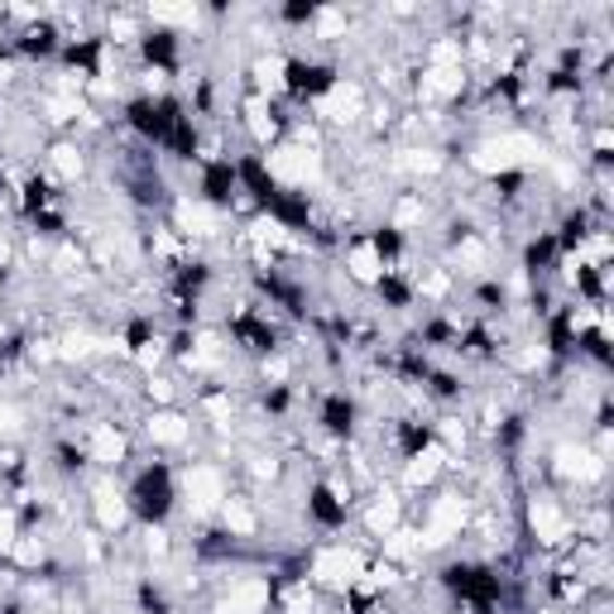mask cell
Here are the masks:
<instances>
[{
  "mask_svg": "<svg viewBox=\"0 0 614 614\" xmlns=\"http://www.w3.org/2000/svg\"><path fill=\"white\" fill-rule=\"evenodd\" d=\"M10 557H15V566H25V572H34V566L49 562V538H39V532H20L15 548H10Z\"/></svg>",
  "mask_w": 614,
  "mask_h": 614,
  "instance_id": "19",
  "label": "cell"
},
{
  "mask_svg": "<svg viewBox=\"0 0 614 614\" xmlns=\"http://www.w3.org/2000/svg\"><path fill=\"white\" fill-rule=\"evenodd\" d=\"M288 73H293V63H288L284 53H260V58L250 63V77H254V87H260L264 101H274L279 91L293 87V77H288Z\"/></svg>",
  "mask_w": 614,
  "mask_h": 614,
  "instance_id": "10",
  "label": "cell"
},
{
  "mask_svg": "<svg viewBox=\"0 0 614 614\" xmlns=\"http://www.w3.org/2000/svg\"><path fill=\"white\" fill-rule=\"evenodd\" d=\"M178 500L188 504V514L192 518H212L216 509L226 504V494H230V485H226V471L216 466V461H192V466H183L178 475Z\"/></svg>",
  "mask_w": 614,
  "mask_h": 614,
  "instance_id": "2",
  "label": "cell"
},
{
  "mask_svg": "<svg viewBox=\"0 0 614 614\" xmlns=\"http://www.w3.org/2000/svg\"><path fill=\"white\" fill-rule=\"evenodd\" d=\"M145 437L154 447H188L192 442V423L183 418L178 409H159L145 418Z\"/></svg>",
  "mask_w": 614,
  "mask_h": 614,
  "instance_id": "11",
  "label": "cell"
},
{
  "mask_svg": "<svg viewBox=\"0 0 614 614\" xmlns=\"http://www.w3.org/2000/svg\"><path fill=\"white\" fill-rule=\"evenodd\" d=\"M279 600H284V614H317V586H312L308 576L288 581Z\"/></svg>",
  "mask_w": 614,
  "mask_h": 614,
  "instance_id": "20",
  "label": "cell"
},
{
  "mask_svg": "<svg viewBox=\"0 0 614 614\" xmlns=\"http://www.w3.org/2000/svg\"><path fill=\"white\" fill-rule=\"evenodd\" d=\"M49 173L58 183H77L87 173V154H83V145L77 140H58L49 149Z\"/></svg>",
  "mask_w": 614,
  "mask_h": 614,
  "instance_id": "16",
  "label": "cell"
},
{
  "mask_svg": "<svg viewBox=\"0 0 614 614\" xmlns=\"http://www.w3.org/2000/svg\"><path fill=\"white\" fill-rule=\"evenodd\" d=\"M361 518H365V532H369V538H389V532L403 524V500H399L393 490H379L375 500L365 504Z\"/></svg>",
  "mask_w": 614,
  "mask_h": 614,
  "instance_id": "12",
  "label": "cell"
},
{
  "mask_svg": "<svg viewBox=\"0 0 614 614\" xmlns=\"http://www.w3.org/2000/svg\"><path fill=\"white\" fill-rule=\"evenodd\" d=\"M365 552L361 548H346V542H336V548H322L317 557L308 566V581L317 590H331V596H346L355 581L365 576Z\"/></svg>",
  "mask_w": 614,
  "mask_h": 614,
  "instance_id": "3",
  "label": "cell"
},
{
  "mask_svg": "<svg viewBox=\"0 0 614 614\" xmlns=\"http://www.w3.org/2000/svg\"><path fill=\"white\" fill-rule=\"evenodd\" d=\"M427 222H433V206H427L423 192H403L399 202H393V212H389V230H403V236L423 230Z\"/></svg>",
  "mask_w": 614,
  "mask_h": 614,
  "instance_id": "14",
  "label": "cell"
},
{
  "mask_svg": "<svg viewBox=\"0 0 614 614\" xmlns=\"http://www.w3.org/2000/svg\"><path fill=\"white\" fill-rule=\"evenodd\" d=\"M538 614H566V610H557V605H548V610H538Z\"/></svg>",
  "mask_w": 614,
  "mask_h": 614,
  "instance_id": "25",
  "label": "cell"
},
{
  "mask_svg": "<svg viewBox=\"0 0 614 614\" xmlns=\"http://www.w3.org/2000/svg\"><path fill=\"white\" fill-rule=\"evenodd\" d=\"M145 399L149 403H164V409H168V403L178 399V385H173L168 375H145Z\"/></svg>",
  "mask_w": 614,
  "mask_h": 614,
  "instance_id": "23",
  "label": "cell"
},
{
  "mask_svg": "<svg viewBox=\"0 0 614 614\" xmlns=\"http://www.w3.org/2000/svg\"><path fill=\"white\" fill-rule=\"evenodd\" d=\"M246 130H250L254 145H274V140H279V115H274V101H264V97L246 101Z\"/></svg>",
  "mask_w": 614,
  "mask_h": 614,
  "instance_id": "15",
  "label": "cell"
},
{
  "mask_svg": "<svg viewBox=\"0 0 614 614\" xmlns=\"http://www.w3.org/2000/svg\"><path fill=\"white\" fill-rule=\"evenodd\" d=\"M83 456L101 471H121L130 461V433L111 418H97L83 427Z\"/></svg>",
  "mask_w": 614,
  "mask_h": 614,
  "instance_id": "5",
  "label": "cell"
},
{
  "mask_svg": "<svg viewBox=\"0 0 614 614\" xmlns=\"http://www.w3.org/2000/svg\"><path fill=\"white\" fill-rule=\"evenodd\" d=\"M524 518H528V532L538 548H566V542L576 538V518L562 509L557 494H532Z\"/></svg>",
  "mask_w": 614,
  "mask_h": 614,
  "instance_id": "4",
  "label": "cell"
},
{
  "mask_svg": "<svg viewBox=\"0 0 614 614\" xmlns=\"http://www.w3.org/2000/svg\"><path fill=\"white\" fill-rule=\"evenodd\" d=\"M270 600H274V586L270 576H230V586L222 590V610L226 614H270Z\"/></svg>",
  "mask_w": 614,
  "mask_h": 614,
  "instance_id": "7",
  "label": "cell"
},
{
  "mask_svg": "<svg viewBox=\"0 0 614 614\" xmlns=\"http://www.w3.org/2000/svg\"><path fill=\"white\" fill-rule=\"evenodd\" d=\"M20 532H25V528H20V514L5 504V509H0V557H10V548H15Z\"/></svg>",
  "mask_w": 614,
  "mask_h": 614,
  "instance_id": "24",
  "label": "cell"
},
{
  "mask_svg": "<svg viewBox=\"0 0 614 614\" xmlns=\"http://www.w3.org/2000/svg\"><path fill=\"white\" fill-rule=\"evenodd\" d=\"M25 423H29V413L20 409L15 399H5V403H0V442H10V437H20V433H25Z\"/></svg>",
  "mask_w": 614,
  "mask_h": 614,
  "instance_id": "22",
  "label": "cell"
},
{
  "mask_svg": "<svg viewBox=\"0 0 614 614\" xmlns=\"http://www.w3.org/2000/svg\"><path fill=\"white\" fill-rule=\"evenodd\" d=\"M91 514H97V528L101 532H121L130 524V500H125V490L115 485V475L106 471L97 485H91Z\"/></svg>",
  "mask_w": 614,
  "mask_h": 614,
  "instance_id": "8",
  "label": "cell"
},
{
  "mask_svg": "<svg viewBox=\"0 0 614 614\" xmlns=\"http://www.w3.org/2000/svg\"><path fill=\"white\" fill-rule=\"evenodd\" d=\"M312 34H317L322 43H336V39H346L351 34V15L346 10H336V5H322V10H312Z\"/></svg>",
  "mask_w": 614,
  "mask_h": 614,
  "instance_id": "18",
  "label": "cell"
},
{
  "mask_svg": "<svg viewBox=\"0 0 614 614\" xmlns=\"http://www.w3.org/2000/svg\"><path fill=\"white\" fill-rule=\"evenodd\" d=\"M140 39H145L140 15H135V10H111L106 15V43L111 49H135Z\"/></svg>",
  "mask_w": 614,
  "mask_h": 614,
  "instance_id": "17",
  "label": "cell"
},
{
  "mask_svg": "<svg viewBox=\"0 0 614 614\" xmlns=\"http://www.w3.org/2000/svg\"><path fill=\"white\" fill-rule=\"evenodd\" d=\"M140 552L149 562H168L173 557V538H168V528L164 524H149L145 532H140Z\"/></svg>",
  "mask_w": 614,
  "mask_h": 614,
  "instance_id": "21",
  "label": "cell"
},
{
  "mask_svg": "<svg viewBox=\"0 0 614 614\" xmlns=\"http://www.w3.org/2000/svg\"><path fill=\"white\" fill-rule=\"evenodd\" d=\"M264 168L279 188H293V192H308L327 178V149H303V145H274L264 154Z\"/></svg>",
  "mask_w": 614,
  "mask_h": 614,
  "instance_id": "1",
  "label": "cell"
},
{
  "mask_svg": "<svg viewBox=\"0 0 614 614\" xmlns=\"http://www.w3.org/2000/svg\"><path fill=\"white\" fill-rule=\"evenodd\" d=\"M222 514V528L230 532V538H254L260 532V509H254V500H246V494H226V504L216 509Z\"/></svg>",
  "mask_w": 614,
  "mask_h": 614,
  "instance_id": "13",
  "label": "cell"
},
{
  "mask_svg": "<svg viewBox=\"0 0 614 614\" xmlns=\"http://www.w3.org/2000/svg\"><path fill=\"white\" fill-rule=\"evenodd\" d=\"M385 246L379 240H355L351 250H346V279H355V284H365V288H375V284H385Z\"/></svg>",
  "mask_w": 614,
  "mask_h": 614,
  "instance_id": "9",
  "label": "cell"
},
{
  "mask_svg": "<svg viewBox=\"0 0 614 614\" xmlns=\"http://www.w3.org/2000/svg\"><path fill=\"white\" fill-rule=\"evenodd\" d=\"M552 471L576 485H600L605 480V456H596L586 442H557L552 447Z\"/></svg>",
  "mask_w": 614,
  "mask_h": 614,
  "instance_id": "6",
  "label": "cell"
}]
</instances>
